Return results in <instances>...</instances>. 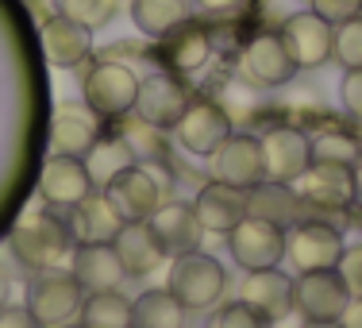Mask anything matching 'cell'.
I'll return each instance as SVG.
<instances>
[{
  "label": "cell",
  "mask_w": 362,
  "mask_h": 328,
  "mask_svg": "<svg viewBox=\"0 0 362 328\" xmlns=\"http://www.w3.org/2000/svg\"><path fill=\"white\" fill-rule=\"evenodd\" d=\"M193 213H197V220L204 224V232H223V236H228V232L247 217V189H235V186L212 178V182L197 193Z\"/></svg>",
  "instance_id": "obj_24"
},
{
  "label": "cell",
  "mask_w": 362,
  "mask_h": 328,
  "mask_svg": "<svg viewBox=\"0 0 362 328\" xmlns=\"http://www.w3.org/2000/svg\"><path fill=\"white\" fill-rule=\"evenodd\" d=\"M31 313L42 321V328H66L74 317H81L85 305V290L74 274H42L28 293Z\"/></svg>",
  "instance_id": "obj_10"
},
{
  "label": "cell",
  "mask_w": 362,
  "mask_h": 328,
  "mask_svg": "<svg viewBox=\"0 0 362 328\" xmlns=\"http://www.w3.org/2000/svg\"><path fill=\"white\" fill-rule=\"evenodd\" d=\"M0 328H42L31 305H0Z\"/></svg>",
  "instance_id": "obj_38"
},
{
  "label": "cell",
  "mask_w": 362,
  "mask_h": 328,
  "mask_svg": "<svg viewBox=\"0 0 362 328\" xmlns=\"http://www.w3.org/2000/svg\"><path fill=\"white\" fill-rule=\"evenodd\" d=\"M185 309L170 290H143L132 301V328H181Z\"/></svg>",
  "instance_id": "obj_27"
},
{
  "label": "cell",
  "mask_w": 362,
  "mask_h": 328,
  "mask_svg": "<svg viewBox=\"0 0 362 328\" xmlns=\"http://www.w3.org/2000/svg\"><path fill=\"white\" fill-rule=\"evenodd\" d=\"M332 58L343 70H362V16L339 23L332 35Z\"/></svg>",
  "instance_id": "obj_32"
},
{
  "label": "cell",
  "mask_w": 362,
  "mask_h": 328,
  "mask_svg": "<svg viewBox=\"0 0 362 328\" xmlns=\"http://www.w3.org/2000/svg\"><path fill=\"white\" fill-rule=\"evenodd\" d=\"M262 154H266V178L293 186L313 166V140L293 132V128H274L270 135H262Z\"/></svg>",
  "instance_id": "obj_16"
},
{
  "label": "cell",
  "mask_w": 362,
  "mask_h": 328,
  "mask_svg": "<svg viewBox=\"0 0 362 328\" xmlns=\"http://www.w3.org/2000/svg\"><path fill=\"white\" fill-rule=\"evenodd\" d=\"M16 263L28 266V271H50L58 266V259L74 251V232L66 220H58L54 213H28V217L16 220L12 236H8Z\"/></svg>",
  "instance_id": "obj_1"
},
{
  "label": "cell",
  "mask_w": 362,
  "mask_h": 328,
  "mask_svg": "<svg viewBox=\"0 0 362 328\" xmlns=\"http://www.w3.org/2000/svg\"><path fill=\"white\" fill-rule=\"evenodd\" d=\"M42 50H47V58L54 66H62V70H74V66H81L85 58H89L93 50V31L81 28L77 20H70V16L54 12L42 20Z\"/></svg>",
  "instance_id": "obj_23"
},
{
  "label": "cell",
  "mask_w": 362,
  "mask_h": 328,
  "mask_svg": "<svg viewBox=\"0 0 362 328\" xmlns=\"http://www.w3.org/2000/svg\"><path fill=\"white\" fill-rule=\"evenodd\" d=\"M81 324H89V328H132V301L119 290L85 293Z\"/></svg>",
  "instance_id": "obj_30"
},
{
  "label": "cell",
  "mask_w": 362,
  "mask_h": 328,
  "mask_svg": "<svg viewBox=\"0 0 362 328\" xmlns=\"http://www.w3.org/2000/svg\"><path fill=\"white\" fill-rule=\"evenodd\" d=\"M239 74L247 77V85H258V89H278L297 77V62L286 50L281 35L266 31V35H255L239 55Z\"/></svg>",
  "instance_id": "obj_8"
},
{
  "label": "cell",
  "mask_w": 362,
  "mask_h": 328,
  "mask_svg": "<svg viewBox=\"0 0 362 328\" xmlns=\"http://www.w3.org/2000/svg\"><path fill=\"white\" fill-rule=\"evenodd\" d=\"M127 4H132V0H127Z\"/></svg>",
  "instance_id": "obj_45"
},
{
  "label": "cell",
  "mask_w": 362,
  "mask_h": 328,
  "mask_svg": "<svg viewBox=\"0 0 362 328\" xmlns=\"http://www.w3.org/2000/svg\"><path fill=\"white\" fill-rule=\"evenodd\" d=\"M223 286H228V274L212 255H204L201 247L185 255H174L170 263V278L166 290L181 301L185 313H201V309H212L223 298Z\"/></svg>",
  "instance_id": "obj_2"
},
{
  "label": "cell",
  "mask_w": 362,
  "mask_h": 328,
  "mask_svg": "<svg viewBox=\"0 0 362 328\" xmlns=\"http://www.w3.org/2000/svg\"><path fill=\"white\" fill-rule=\"evenodd\" d=\"M308 8H313L320 20L332 23V28H339V23L362 16V0H308Z\"/></svg>",
  "instance_id": "obj_35"
},
{
  "label": "cell",
  "mask_w": 362,
  "mask_h": 328,
  "mask_svg": "<svg viewBox=\"0 0 362 328\" xmlns=\"http://www.w3.org/2000/svg\"><path fill=\"white\" fill-rule=\"evenodd\" d=\"M281 43H286V50L293 55V62H297V70H316V66H324L327 58H332V35L335 28L327 20L308 8V12H297L289 16L286 23H281Z\"/></svg>",
  "instance_id": "obj_12"
},
{
  "label": "cell",
  "mask_w": 362,
  "mask_h": 328,
  "mask_svg": "<svg viewBox=\"0 0 362 328\" xmlns=\"http://www.w3.org/2000/svg\"><path fill=\"white\" fill-rule=\"evenodd\" d=\"M339 324H343V328H362V298H351V305L343 309Z\"/></svg>",
  "instance_id": "obj_39"
},
{
  "label": "cell",
  "mask_w": 362,
  "mask_h": 328,
  "mask_svg": "<svg viewBox=\"0 0 362 328\" xmlns=\"http://www.w3.org/2000/svg\"><path fill=\"white\" fill-rule=\"evenodd\" d=\"M4 293H8V282H4V274H0V305H4Z\"/></svg>",
  "instance_id": "obj_43"
},
{
  "label": "cell",
  "mask_w": 362,
  "mask_h": 328,
  "mask_svg": "<svg viewBox=\"0 0 362 328\" xmlns=\"http://www.w3.org/2000/svg\"><path fill=\"white\" fill-rule=\"evenodd\" d=\"M343 255L339 228L320 220H297L286 232V259H293L297 271H327Z\"/></svg>",
  "instance_id": "obj_9"
},
{
  "label": "cell",
  "mask_w": 362,
  "mask_h": 328,
  "mask_svg": "<svg viewBox=\"0 0 362 328\" xmlns=\"http://www.w3.org/2000/svg\"><path fill=\"white\" fill-rule=\"evenodd\" d=\"M119 4L124 0H54V12L70 16V20H77L89 31H100L119 16Z\"/></svg>",
  "instance_id": "obj_31"
},
{
  "label": "cell",
  "mask_w": 362,
  "mask_h": 328,
  "mask_svg": "<svg viewBox=\"0 0 362 328\" xmlns=\"http://www.w3.org/2000/svg\"><path fill=\"white\" fill-rule=\"evenodd\" d=\"M70 274L81 282L85 293L119 290V282L127 278L112 244H74V251H70Z\"/></svg>",
  "instance_id": "obj_20"
},
{
  "label": "cell",
  "mask_w": 362,
  "mask_h": 328,
  "mask_svg": "<svg viewBox=\"0 0 362 328\" xmlns=\"http://www.w3.org/2000/svg\"><path fill=\"white\" fill-rule=\"evenodd\" d=\"M270 321L266 317H258L247 301H231V305H220L216 313H212L209 328H266Z\"/></svg>",
  "instance_id": "obj_34"
},
{
  "label": "cell",
  "mask_w": 362,
  "mask_h": 328,
  "mask_svg": "<svg viewBox=\"0 0 362 328\" xmlns=\"http://www.w3.org/2000/svg\"><path fill=\"white\" fill-rule=\"evenodd\" d=\"M193 4H201L204 12H235L243 0H193Z\"/></svg>",
  "instance_id": "obj_40"
},
{
  "label": "cell",
  "mask_w": 362,
  "mask_h": 328,
  "mask_svg": "<svg viewBox=\"0 0 362 328\" xmlns=\"http://www.w3.org/2000/svg\"><path fill=\"white\" fill-rule=\"evenodd\" d=\"M212 178L235 186V189H255L258 182H266L262 140L247 135V132H231L220 143V151L212 154Z\"/></svg>",
  "instance_id": "obj_7"
},
{
  "label": "cell",
  "mask_w": 362,
  "mask_h": 328,
  "mask_svg": "<svg viewBox=\"0 0 362 328\" xmlns=\"http://www.w3.org/2000/svg\"><path fill=\"white\" fill-rule=\"evenodd\" d=\"M81 328H89V324H81Z\"/></svg>",
  "instance_id": "obj_44"
},
{
  "label": "cell",
  "mask_w": 362,
  "mask_h": 328,
  "mask_svg": "<svg viewBox=\"0 0 362 328\" xmlns=\"http://www.w3.org/2000/svg\"><path fill=\"white\" fill-rule=\"evenodd\" d=\"M362 147L351 135H320L313 140V162H332V166H355Z\"/></svg>",
  "instance_id": "obj_33"
},
{
  "label": "cell",
  "mask_w": 362,
  "mask_h": 328,
  "mask_svg": "<svg viewBox=\"0 0 362 328\" xmlns=\"http://www.w3.org/2000/svg\"><path fill=\"white\" fill-rule=\"evenodd\" d=\"M351 189H355V205L362 209V154H358L355 166H351Z\"/></svg>",
  "instance_id": "obj_41"
},
{
  "label": "cell",
  "mask_w": 362,
  "mask_h": 328,
  "mask_svg": "<svg viewBox=\"0 0 362 328\" xmlns=\"http://www.w3.org/2000/svg\"><path fill=\"white\" fill-rule=\"evenodd\" d=\"M132 162H139L135 151H132V143L116 140V135H108V140L100 135V140L89 147V154H85V170H89V178H93L97 189H105L112 178H116L124 166H132Z\"/></svg>",
  "instance_id": "obj_28"
},
{
  "label": "cell",
  "mask_w": 362,
  "mask_h": 328,
  "mask_svg": "<svg viewBox=\"0 0 362 328\" xmlns=\"http://www.w3.org/2000/svg\"><path fill=\"white\" fill-rule=\"evenodd\" d=\"M174 143L189 154H201V159H212L220 151V143L231 135V116L212 101H189L181 120L174 128Z\"/></svg>",
  "instance_id": "obj_6"
},
{
  "label": "cell",
  "mask_w": 362,
  "mask_h": 328,
  "mask_svg": "<svg viewBox=\"0 0 362 328\" xmlns=\"http://www.w3.org/2000/svg\"><path fill=\"white\" fill-rule=\"evenodd\" d=\"M70 232H74V244H112L124 228V217L119 209L105 197V189H93L85 201H77L70 209Z\"/></svg>",
  "instance_id": "obj_21"
},
{
  "label": "cell",
  "mask_w": 362,
  "mask_h": 328,
  "mask_svg": "<svg viewBox=\"0 0 362 328\" xmlns=\"http://www.w3.org/2000/svg\"><path fill=\"white\" fill-rule=\"evenodd\" d=\"M228 247H231V259L243 271H266V266H278L286 259V228L247 213L228 232Z\"/></svg>",
  "instance_id": "obj_4"
},
{
  "label": "cell",
  "mask_w": 362,
  "mask_h": 328,
  "mask_svg": "<svg viewBox=\"0 0 362 328\" xmlns=\"http://www.w3.org/2000/svg\"><path fill=\"white\" fill-rule=\"evenodd\" d=\"M162 43H166V55H170V62L177 66L181 74H189V70H201L204 66V58H209V35H204L197 23H181V28H174L170 35H162Z\"/></svg>",
  "instance_id": "obj_29"
},
{
  "label": "cell",
  "mask_w": 362,
  "mask_h": 328,
  "mask_svg": "<svg viewBox=\"0 0 362 328\" xmlns=\"http://www.w3.org/2000/svg\"><path fill=\"white\" fill-rule=\"evenodd\" d=\"M93 178L85 170V159H70V154H50L39 170V197L50 209H74L77 201L93 193Z\"/></svg>",
  "instance_id": "obj_13"
},
{
  "label": "cell",
  "mask_w": 362,
  "mask_h": 328,
  "mask_svg": "<svg viewBox=\"0 0 362 328\" xmlns=\"http://www.w3.org/2000/svg\"><path fill=\"white\" fill-rule=\"evenodd\" d=\"M247 213L251 217H262V220H274L278 228H293L305 213V201H300L297 186H286V182H258L255 189H247Z\"/></svg>",
  "instance_id": "obj_25"
},
{
  "label": "cell",
  "mask_w": 362,
  "mask_h": 328,
  "mask_svg": "<svg viewBox=\"0 0 362 328\" xmlns=\"http://www.w3.org/2000/svg\"><path fill=\"white\" fill-rule=\"evenodd\" d=\"M239 301L255 309L266 321H286V317L297 309V298H293V278L278 266H266V271H247L243 286H239Z\"/></svg>",
  "instance_id": "obj_15"
},
{
  "label": "cell",
  "mask_w": 362,
  "mask_h": 328,
  "mask_svg": "<svg viewBox=\"0 0 362 328\" xmlns=\"http://www.w3.org/2000/svg\"><path fill=\"white\" fill-rule=\"evenodd\" d=\"M300 328H343L339 321H305Z\"/></svg>",
  "instance_id": "obj_42"
},
{
  "label": "cell",
  "mask_w": 362,
  "mask_h": 328,
  "mask_svg": "<svg viewBox=\"0 0 362 328\" xmlns=\"http://www.w3.org/2000/svg\"><path fill=\"white\" fill-rule=\"evenodd\" d=\"M193 0H132V20L143 35L162 39L189 20Z\"/></svg>",
  "instance_id": "obj_26"
},
{
  "label": "cell",
  "mask_w": 362,
  "mask_h": 328,
  "mask_svg": "<svg viewBox=\"0 0 362 328\" xmlns=\"http://www.w3.org/2000/svg\"><path fill=\"white\" fill-rule=\"evenodd\" d=\"M100 140L97 132V112L89 105H58L54 120H50V154H70V159H85L89 147Z\"/></svg>",
  "instance_id": "obj_19"
},
{
  "label": "cell",
  "mask_w": 362,
  "mask_h": 328,
  "mask_svg": "<svg viewBox=\"0 0 362 328\" xmlns=\"http://www.w3.org/2000/svg\"><path fill=\"white\" fill-rule=\"evenodd\" d=\"M335 271H339L343 282H347L351 298H362V244L343 247V255H339V263H335Z\"/></svg>",
  "instance_id": "obj_36"
},
{
  "label": "cell",
  "mask_w": 362,
  "mask_h": 328,
  "mask_svg": "<svg viewBox=\"0 0 362 328\" xmlns=\"http://www.w3.org/2000/svg\"><path fill=\"white\" fill-rule=\"evenodd\" d=\"M81 97L105 120L127 116L135 112V97H139V74L124 62H93L81 77Z\"/></svg>",
  "instance_id": "obj_3"
},
{
  "label": "cell",
  "mask_w": 362,
  "mask_h": 328,
  "mask_svg": "<svg viewBox=\"0 0 362 328\" xmlns=\"http://www.w3.org/2000/svg\"><path fill=\"white\" fill-rule=\"evenodd\" d=\"M339 101L351 116L362 120V70H347V77H343V85H339Z\"/></svg>",
  "instance_id": "obj_37"
},
{
  "label": "cell",
  "mask_w": 362,
  "mask_h": 328,
  "mask_svg": "<svg viewBox=\"0 0 362 328\" xmlns=\"http://www.w3.org/2000/svg\"><path fill=\"white\" fill-rule=\"evenodd\" d=\"M146 224L154 228V236H158V244L166 247V255H185V251H197L204 239V224L197 220L193 205L185 201H162L158 209L146 217Z\"/></svg>",
  "instance_id": "obj_17"
},
{
  "label": "cell",
  "mask_w": 362,
  "mask_h": 328,
  "mask_svg": "<svg viewBox=\"0 0 362 328\" xmlns=\"http://www.w3.org/2000/svg\"><path fill=\"white\" fill-rule=\"evenodd\" d=\"M293 298H297V313L305 321H339L343 309L351 305V290L335 266H327V271H300L293 278Z\"/></svg>",
  "instance_id": "obj_5"
},
{
  "label": "cell",
  "mask_w": 362,
  "mask_h": 328,
  "mask_svg": "<svg viewBox=\"0 0 362 328\" xmlns=\"http://www.w3.org/2000/svg\"><path fill=\"white\" fill-rule=\"evenodd\" d=\"M105 197L119 209L124 220H146L162 205V182H158V174H154L151 166L132 162V166H124L105 186Z\"/></svg>",
  "instance_id": "obj_11"
},
{
  "label": "cell",
  "mask_w": 362,
  "mask_h": 328,
  "mask_svg": "<svg viewBox=\"0 0 362 328\" xmlns=\"http://www.w3.org/2000/svg\"><path fill=\"white\" fill-rule=\"evenodd\" d=\"M189 105V89L185 81L170 74H146L139 77V97H135V112H139L143 124L151 128H174L181 120V112Z\"/></svg>",
  "instance_id": "obj_14"
},
{
  "label": "cell",
  "mask_w": 362,
  "mask_h": 328,
  "mask_svg": "<svg viewBox=\"0 0 362 328\" xmlns=\"http://www.w3.org/2000/svg\"><path fill=\"white\" fill-rule=\"evenodd\" d=\"M293 186H297L300 201H305V205H316V209H347V205H355V189H351V166L313 162V166H308Z\"/></svg>",
  "instance_id": "obj_22"
},
{
  "label": "cell",
  "mask_w": 362,
  "mask_h": 328,
  "mask_svg": "<svg viewBox=\"0 0 362 328\" xmlns=\"http://www.w3.org/2000/svg\"><path fill=\"white\" fill-rule=\"evenodd\" d=\"M112 247H116L119 266H124L127 278H146V274H154L170 259L146 220H127L124 228H119V236L112 239Z\"/></svg>",
  "instance_id": "obj_18"
}]
</instances>
